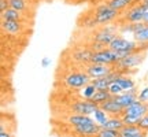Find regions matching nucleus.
<instances>
[{
  "instance_id": "nucleus-1",
  "label": "nucleus",
  "mask_w": 148,
  "mask_h": 137,
  "mask_svg": "<svg viewBox=\"0 0 148 137\" xmlns=\"http://www.w3.org/2000/svg\"><path fill=\"white\" fill-rule=\"evenodd\" d=\"M119 34V26L118 25H103L99 26L92 33V42L99 44L100 47H108L112 40Z\"/></svg>"
},
{
  "instance_id": "nucleus-2",
  "label": "nucleus",
  "mask_w": 148,
  "mask_h": 137,
  "mask_svg": "<svg viewBox=\"0 0 148 137\" xmlns=\"http://www.w3.org/2000/svg\"><path fill=\"white\" fill-rule=\"evenodd\" d=\"M93 18H95L97 26H103V25H110L114 21H119V11L114 10L108 3H101V4L96 5L93 10Z\"/></svg>"
},
{
  "instance_id": "nucleus-3",
  "label": "nucleus",
  "mask_w": 148,
  "mask_h": 137,
  "mask_svg": "<svg viewBox=\"0 0 148 137\" xmlns=\"http://www.w3.org/2000/svg\"><path fill=\"white\" fill-rule=\"evenodd\" d=\"M145 56H147V52H140V51L129 53L126 56H123L114 66V70L119 71L121 74H130V70H134L136 67H138L144 62Z\"/></svg>"
},
{
  "instance_id": "nucleus-4",
  "label": "nucleus",
  "mask_w": 148,
  "mask_h": 137,
  "mask_svg": "<svg viewBox=\"0 0 148 137\" xmlns=\"http://www.w3.org/2000/svg\"><path fill=\"white\" fill-rule=\"evenodd\" d=\"M108 48L111 49H114V51H118V52H121L122 58L123 56H126L129 53H133V52H137L140 51L141 52V49H140V44L137 41H134V40H130V38H126V37H123L122 34H118V36L112 40Z\"/></svg>"
},
{
  "instance_id": "nucleus-5",
  "label": "nucleus",
  "mask_w": 148,
  "mask_h": 137,
  "mask_svg": "<svg viewBox=\"0 0 148 137\" xmlns=\"http://www.w3.org/2000/svg\"><path fill=\"white\" fill-rule=\"evenodd\" d=\"M121 59H122L121 52L114 51V49H111V48L107 47V48H104V49H100V51L93 52V56H92V62H90V63L106 64V66L114 67Z\"/></svg>"
},
{
  "instance_id": "nucleus-6",
  "label": "nucleus",
  "mask_w": 148,
  "mask_h": 137,
  "mask_svg": "<svg viewBox=\"0 0 148 137\" xmlns=\"http://www.w3.org/2000/svg\"><path fill=\"white\" fill-rule=\"evenodd\" d=\"M92 81L89 75L86 74L85 70L82 71H70L63 77V84L69 89H77L79 90L84 88L85 85H88Z\"/></svg>"
},
{
  "instance_id": "nucleus-7",
  "label": "nucleus",
  "mask_w": 148,
  "mask_h": 137,
  "mask_svg": "<svg viewBox=\"0 0 148 137\" xmlns=\"http://www.w3.org/2000/svg\"><path fill=\"white\" fill-rule=\"evenodd\" d=\"M144 10H145V4H133L129 7L127 10L123 11V14L119 16V22L118 23H140L143 22Z\"/></svg>"
},
{
  "instance_id": "nucleus-8",
  "label": "nucleus",
  "mask_w": 148,
  "mask_h": 137,
  "mask_svg": "<svg viewBox=\"0 0 148 137\" xmlns=\"http://www.w3.org/2000/svg\"><path fill=\"white\" fill-rule=\"evenodd\" d=\"M99 105L95 104L93 101L90 100H85V99H81V100H77L71 103L70 105V110L73 111V114H81V115H93L95 110Z\"/></svg>"
},
{
  "instance_id": "nucleus-9",
  "label": "nucleus",
  "mask_w": 148,
  "mask_h": 137,
  "mask_svg": "<svg viewBox=\"0 0 148 137\" xmlns=\"http://www.w3.org/2000/svg\"><path fill=\"white\" fill-rule=\"evenodd\" d=\"M93 49H90L89 47H79L75 48L73 52H71V60L74 63L78 64H89L92 62V56H93Z\"/></svg>"
},
{
  "instance_id": "nucleus-10",
  "label": "nucleus",
  "mask_w": 148,
  "mask_h": 137,
  "mask_svg": "<svg viewBox=\"0 0 148 137\" xmlns=\"http://www.w3.org/2000/svg\"><path fill=\"white\" fill-rule=\"evenodd\" d=\"M84 70L86 71V74L89 75L92 79L95 78H100L104 77L107 74H110L112 71L111 66H106V64H97V63H89L84 66Z\"/></svg>"
},
{
  "instance_id": "nucleus-11",
  "label": "nucleus",
  "mask_w": 148,
  "mask_h": 137,
  "mask_svg": "<svg viewBox=\"0 0 148 137\" xmlns=\"http://www.w3.org/2000/svg\"><path fill=\"white\" fill-rule=\"evenodd\" d=\"M145 114H148V104L141 103L140 100H136L133 104L126 107L125 111H123V115L133 116V118H137V119L143 118Z\"/></svg>"
},
{
  "instance_id": "nucleus-12",
  "label": "nucleus",
  "mask_w": 148,
  "mask_h": 137,
  "mask_svg": "<svg viewBox=\"0 0 148 137\" xmlns=\"http://www.w3.org/2000/svg\"><path fill=\"white\" fill-rule=\"evenodd\" d=\"M73 134L77 137H95L100 130V126L97 123H88V125H79V126H71Z\"/></svg>"
},
{
  "instance_id": "nucleus-13",
  "label": "nucleus",
  "mask_w": 148,
  "mask_h": 137,
  "mask_svg": "<svg viewBox=\"0 0 148 137\" xmlns=\"http://www.w3.org/2000/svg\"><path fill=\"white\" fill-rule=\"evenodd\" d=\"M137 95H138V89L134 88V89L126 90V92H123V93L118 96H114V100L118 104H121L123 108H126V107H129L130 104H133L134 101L137 100Z\"/></svg>"
},
{
  "instance_id": "nucleus-14",
  "label": "nucleus",
  "mask_w": 148,
  "mask_h": 137,
  "mask_svg": "<svg viewBox=\"0 0 148 137\" xmlns=\"http://www.w3.org/2000/svg\"><path fill=\"white\" fill-rule=\"evenodd\" d=\"M99 107L103 108L110 116H122L123 115V111H125V108H123L121 104H118V103L114 100V97H111L110 100H107L106 103H103V104L99 105Z\"/></svg>"
},
{
  "instance_id": "nucleus-15",
  "label": "nucleus",
  "mask_w": 148,
  "mask_h": 137,
  "mask_svg": "<svg viewBox=\"0 0 148 137\" xmlns=\"http://www.w3.org/2000/svg\"><path fill=\"white\" fill-rule=\"evenodd\" d=\"M1 29L3 32L11 36H16L21 34L22 29H23V23L21 21H3L1 19Z\"/></svg>"
},
{
  "instance_id": "nucleus-16",
  "label": "nucleus",
  "mask_w": 148,
  "mask_h": 137,
  "mask_svg": "<svg viewBox=\"0 0 148 137\" xmlns=\"http://www.w3.org/2000/svg\"><path fill=\"white\" fill-rule=\"evenodd\" d=\"M67 123L71 126H79V125H88V123H96V122L90 115L71 114V115L67 116Z\"/></svg>"
},
{
  "instance_id": "nucleus-17",
  "label": "nucleus",
  "mask_w": 148,
  "mask_h": 137,
  "mask_svg": "<svg viewBox=\"0 0 148 137\" xmlns=\"http://www.w3.org/2000/svg\"><path fill=\"white\" fill-rule=\"evenodd\" d=\"M115 82L121 85V88L125 90V92L137 88V86H136V81H134V78H133L130 74H119V75L116 77Z\"/></svg>"
},
{
  "instance_id": "nucleus-18",
  "label": "nucleus",
  "mask_w": 148,
  "mask_h": 137,
  "mask_svg": "<svg viewBox=\"0 0 148 137\" xmlns=\"http://www.w3.org/2000/svg\"><path fill=\"white\" fill-rule=\"evenodd\" d=\"M118 26H119V34H132L134 36L137 32H140L144 26H147L144 22H140V23H118Z\"/></svg>"
},
{
  "instance_id": "nucleus-19",
  "label": "nucleus",
  "mask_w": 148,
  "mask_h": 137,
  "mask_svg": "<svg viewBox=\"0 0 148 137\" xmlns=\"http://www.w3.org/2000/svg\"><path fill=\"white\" fill-rule=\"evenodd\" d=\"M107 3L116 11H125L133 4H136V0H107Z\"/></svg>"
},
{
  "instance_id": "nucleus-20",
  "label": "nucleus",
  "mask_w": 148,
  "mask_h": 137,
  "mask_svg": "<svg viewBox=\"0 0 148 137\" xmlns=\"http://www.w3.org/2000/svg\"><path fill=\"white\" fill-rule=\"evenodd\" d=\"M125 126V123H123V119H122V116H110L108 118V121L106 122V125L103 127H106V129H112V130H118V132H121V129Z\"/></svg>"
},
{
  "instance_id": "nucleus-21",
  "label": "nucleus",
  "mask_w": 148,
  "mask_h": 137,
  "mask_svg": "<svg viewBox=\"0 0 148 137\" xmlns=\"http://www.w3.org/2000/svg\"><path fill=\"white\" fill-rule=\"evenodd\" d=\"M1 19L3 21H21L23 19L22 16V12L14 10V8H7L5 11L1 12Z\"/></svg>"
},
{
  "instance_id": "nucleus-22",
  "label": "nucleus",
  "mask_w": 148,
  "mask_h": 137,
  "mask_svg": "<svg viewBox=\"0 0 148 137\" xmlns=\"http://www.w3.org/2000/svg\"><path fill=\"white\" fill-rule=\"evenodd\" d=\"M111 97V93L108 90H96V93L93 95V97L90 99V101H93L95 104L97 105H101L103 103H106L107 100H110Z\"/></svg>"
},
{
  "instance_id": "nucleus-23",
  "label": "nucleus",
  "mask_w": 148,
  "mask_h": 137,
  "mask_svg": "<svg viewBox=\"0 0 148 137\" xmlns=\"http://www.w3.org/2000/svg\"><path fill=\"white\" fill-rule=\"evenodd\" d=\"M108 118H110V115H108L103 108H100V107H97L95 110V112H93V119H95V122L100 127H103L106 125V122L108 121Z\"/></svg>"
},
{
  "instance_id": "nucleus-24",
  "label": "nucleus",
  "mask_w": 148,
  "mask_h": 137,
  "mask_svg": "<svg viewBox=\"0 0 148 137\" xmlns=\"http://www.w3.org/2000/svg\"><path fill=\"white\" fill-rule=\"evenodd\" d=\"M96 88H95V85H92L89 82L88 85H85L84 88H81V89L78 90V93H79V97L81 99H85V100H90L92 97H93V95L96 93Z\"/></svg>"
},
{
  "instance_id": "nucleus-25",
  "label": "nucleus",
  "mask_w": 148,
  "mask_h": 137,
  "mask_svg": "<svg viewBox=\"0 0 148 137\" xmlns=\"http://www.w3.org/2000/svg\"><path fill=\"white\" fill-rule=\"evenodd\" d=\"M133 40L134 41L140 42V44H143V42H148V25L147 26H144L140 32H137L134 36H133Z\"/></svg>"
},
{
  "instance_id": "nucleus-26",
  "label": "nucleus",
  "mask_w": 148,
  "mask_h": 137,
  "mask_svg": "<svg viewBox=\"0 0 148 137\" xmlns=\"http://www.w3.org/2000/svg\"><path fill=\"white\" fill-rule=\"evenodd\" d=\"M8 1H10V8H14L19 12H23L27 8L26 0H8Z\"/></svg>"
},
{
  "instance_id": "nucleus-27",
  "label": "nucleus",
  "mask_w": 148,
  "mask_h": 137,
  "mask_svg": "<svg viewBox=\"0 0 148 137\" xmlns=\"http://www.w3.org/2000/svg\"><path fill=\"white\" fill-rule=\"evenodd\" d=\"M95 137H119L118 130H112V129H106V127H100V130L97 132Z\"/></svg>"
},
{
  "instance_id": "nucleus-28",
  "label": "nucleus",
  "mask_w": 148,
  "mask_h": 137,
  "mask_svg": "<svg viewBox=\"0 0 148 137\" xmlns=\"http://www.w3.org/2000/svg\"><path fill=\"white\" fill-rule=\"evenodd\" d=\"M81 26L84 27V29H95V27L97 26V23H96L93 15L90 14V15H86L84 18V21H82V23H81Z\"/></svg>"
},
{
  "instance_id": "nucleus-29",
  "label": "nucleus",
  "mask_w": 148,
  "mask_h": 137,
  "mask_svg": "<svg viewBox=\"0 0 148 137\" xmlns=\"http://www.w3.org/2000/svg\"><path fill=\"white\" fill-rule=\"evenodd\" d=\"M137 100H140L141 103H145V104H148V84L145 85V86H143L141 89L138 90Z\"/></svg>"
},
{
  "instance_id": "nucleus-30",
  "label": "nucleus",
  "mask_w": 148,
  "mask_h": 137,
  "mask_svg": "<svg viewBox=\"0 0 148 137\" xmlns=\"http://www.w3.org/2000/svg\"><path fill=\"white\" fill-rule=\"evenodd\" d=\"M108 92L111 93V96L114 97V96H118V95H121V93H123L125 90L121 88V85L119 84H116V82H112V84L110 85V88H108Z\"/></svg>"
},
{
  "instance_id": "nucleus-31",
  "label": "nucleus",
  "mask_w": 148,
  "mask_h": 137,
  "mask_svg": "<svg viewBox=\"0 0 148 137\" xmlns=\"http://www.w3.org/2000/svg\"><path fill=\"white\" fill-rule=\"evenodd\" d=\"M137 125H138V127H140L141 130L148 132V114H145L143 118H140V121H138Z\"/></svg>"
},
{
  "instance_id": "nucleus-32",
  "label": "nucleus",
  "mask_w": 148,
  "mask_h": 137,
  "mask_svg": "<svg viewBox=\"0 0 148 137\" xmlns=\"http://www.w3.org/2000/svg\"><path fill=\"white\" fill-rule=\"evenodd\" d=\"M122 119H123L125 125H137L138 121H140L137 118H133V116H129V115H122Z\"/></svg>"
},
{
  "instance_id": "nucleus-33",
  "label": "nucleus",
  "mask_w": 148,
  "mask_h": 137,
  "mask_svg": "<svg viewBox=\"0 0 148 137\" xmlns=\"http://www.w3.org/2000/svg\"><path fill=\"white\" fill-rule=\"evenodd\" d=\"M7 8H10V1L8 0H0V11L3 12Z\"/></svg>"
},
{
  "instance_id": "nucleus-34",
  "label": "nucleus",
  "mask_w": 148,
  "mask_h": 137,
  "mask_svg": "<svg viewBox=\"0 0 148 137\" xmlns=\"http://www.w3.org/2000/svg\"><path fill=\"white\" fill-rule=\"evenodd\" d=\"M51 63H52V62H51V58H47V56H45V58L41 59V67L42 68H47L48 66H51Z\"/></svg>"
},
{
  "instance_id": "nucleus-35",
  "label": "nucleus",
  "mask_w": 148,
  "mask_h": 137,
  "mask_svg": "<svg viewBox=\"0 0 148 137\" xmlns=\"http://www.w3.org/2000/svg\"><path fill=\"white\" fill-rule=\"evenodd\" d=\"M119 137H148V132H144V130H140L136 134H132V136H119Z\"/></svg>"
},
{
  "instance_id": "nucleus-36",
  "label": "nucleus",
  "mask_w": 148,
  "mask_h": 137,
  "mask_svg": "<svg viewBox=\"0 0 148 137\" xmlns=\"http://www.w3.org/2000/svg\"><path fill=\"white\" fill-rule=\"evenodd\" d=\"M0 137H14V134L5 129H0Z\"/></svg>"
},
{
  "instance_id": "nucleus-37",
  "label": "nucleus",
  "mask_w": 148,
  "mask_h": 137,
  "mask_svg": "<svg viewBox=\"0 0 148 137\" xmlns=\"http://www.w3.org/2000/svg\"><path fill=\"white\" fill-rule=\"evenodd\" d=\"M143 22L145 25H148V5L145 4V10H144V16H143Z\"/></svg>"
},
{
  "instance_id": "nucleus-38",
  "label": "nucleus",
  "mask_w": 148,
  "mask_h": 137,
  "mask_svg": "<svg viewBox=\"0 0 148 137\" xmlns=\"http://www.w3.org/2000/svg\"><path fill=\"white\" fill-rule=\"evenodd\" d=\"M141 3H144V0H136V4H141Z\"/></svg>"
},
{
  "instance_id": "nucleus-39",
  "label": "nucleus",
  "mask_w": 148,
  "mask_h": 137,
  "mask_svg": "<svg viewBox=\"0 0 148 137\" xmlns=\"http://www.w3.org/2000/svg\"><path fill=\"white\" fill-rule=\"evenodd\" d=\"M63 137H77L75 134H66V136H63Z\"/></svg>"
},
{
  "instance_id": "nucleus-40",
  "label": "nucleus",
  "mask_w": 148,
  "mask_h": 137,
  "mask_svg": "<svg viewBox=\"0 0 148 137\" xmlns=\"http://www.w3.org/2000/svg\"><path fill=\"white\" fill-rule=\"evenodd\" d=\"M144 4H147V5H148V0H144Z\"/></svg>"
},
{
  "instance_id": "nucleus-41",
  "label": "nucleus",
  "mask_w": 148,
  "mask_h": 137,
  "mask_svg": "<svg viewBox=\"0 0 148 137\" xmlns=\"http://www.w3.org/2000/svg\"><path fill=\"white\" fill-rule=\"evenodd\" d=\"M147 84H148V78H147Z\"/></svg>"
}]
</instances>
